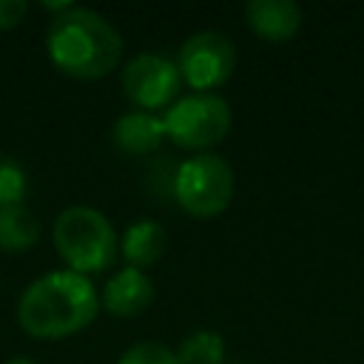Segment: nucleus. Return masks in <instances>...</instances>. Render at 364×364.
<instances>
[{"mask_svg": "<svg viewBox=\"0 0 364 364\" xmlns=\"http://www.w3.org/2000/svg\"><path fill=\"white\" fill-rule=\"evenodd\" d=\"M151 301H154V282L136 267L117 270L100 293V307H105L117 318H134Z\"/></svg>", "mask_w": 364, "mask_h": 364, "instance_id": "nucleus-8", "label": "nucleus"}, {"mask_svg": "<svg viewBox=\"0 0 364 364\" xmlns=\"http://www.w3.org/2000/svg\"><path fill=\"white\" fill-rule=\"evenodd\" d=\"M176 364H225V338L216 330H196L173 350Z\"/></svg>", "mask_w": 364, "mask_h": 364, "instance_id": "nucleus-13", "label": "nucleus"}, {"mask_svg": "<svg viewBox=\"0 0 364 364\" xmlns=\"http://www.w3.org/2000/svg\"><path fill=\"white\" fill-rule=\"evenodd\" d=\"M176 68L193 94H213L233 77L236 48L219 31H196L182 43Z\"/></svg>", "mask_w": 364, "mask_h": 364, "instance_id": "nucleus-6", "label": "nucleus"}, {"mask_svg": "<svg viewBox=\"0 0 364 364\" xmlns=\"http://www.w3.org/2000/svg\"><path fill=\"white\" fill-rule=\"evenodd\" d=\"M117 364H176V355L162 341H136L119 355Z\"/></svg>", "mask_w": 364, "mask_h": 364, "instance_id": "nucleus-15", "label": "nucleus"}, {"mask_svg": "<svg viewBox=\"0 0 364 364\" xmlns=\"http://www.w3.org/2000/svg\"><path fill=\"white\" fill-rule=\"evenodd\" d=\"M165 139L173 142L176 148L205 154L208 148L219 145L233 122L228 100L219 94H185L179 97L165 114Z\"/></svg>", "mask_w": 364, "mask_h": 364, "instance_id": "nucleus-5", "label": "nucleus"}, {"mask_svg": "<svg viewBox=\"0 0 364 364\" xmlns=\"http://www.w3.org/2000/svg\"><path fill=\"white\" fill-rule=\"evenodd\" d=\"M51 239L60 253V259L68 264V270L94 276L114 267L119 253V239L114 225L105 213H100L91 205H71L57 213L51 225Z\"/></svg>", "mask_w": 364, "mask_h": 364, "instance_id": "nucleus-3", "label": "nucleus"}, {"mask_svg": "<svg viewBox=\"0 0 364 364\" xmlns=\"http://www.w3.org/2000/svg\"><path fill=\"white\" fill-rule=\"evenodd\" d=\"M40 239V219L26 208L0 210V250L3 253H26Z\"/></svg>", "mask_w": 364, "mask_h": 364, "instance_id": "nucleus-12", "label": "nucleus"}, {"mask_svg": "<svg viewBox=\"0 0 364 364\" xmlns=\"http://www.w3.org/2000/svg\"><path fill=\"white\" fill-rule=\"evenodd\" d=\"M46 51L57 71L74 80H102L122 57L119 31L97 11L71 6L51 17L46 31Z\"/></svg>", "mask_w": 364, "mask_h": 364, "instance_id": "nucleus-2", "label": "nucleus"}, {"mask_svg": "<svg viewBox=\"0 0 364 364\" xmlns=\"http://www.w3.org/2000/svg\"><path fill=\"white\" fill-rule=\"evenodd\" d=\"M100 313L94 282L74 270H51L34 279L17 299V324L34 338H68Z\"/></svg>", "mask_w": 364, "mask_h": 364, "instance_id": "nucleus-1", "label": "nucleus"}, {"mask_svg": "<svg viewBox=\"0 0 364 364\" xmlns=\"http://www.w3.org/2000/svg\"><path fill=\"white\" fill-rule=\"evenodd\" d=\"M111 142L131 156H145L154 154L165 142V122L154 111H139L131 108L119 114L111 125Z\"/></svg>", "mask_w": 364, "mask_h": 364, "instance_id": "nucleus-9", "label": "nucleus"}, {"mask_svg": "<svg viewBox=\"0 0 364 364\" xmlns=\"http://www.w3.org/2000/svg\"><path fill=\"white\" fill-rule=\"evenodd\" d=\"M26 196H28V173H26V168L14 156L0 154V210L23 205Z\"/></svg>", "mask_w": 364, "mask_h": 364, "instance_id": "nucleus-14", "label": "nucleus"}, {"mask_svg": "<svg viewBox=\"0 0 364 364\" xmlns=\"http://www.w3.org/2000/svg\"><path fill=\"white\" fill-rule=\"evenodd\" d=\"M3 364H34V361L26 358V355H14V358H9V361H3Z\"/></svg>", "mask_w": 364, "mask_h": 364, "instance_id": "nucleus-17", "label": "nucleus"}, {"mask_svg": "<svg viewBox=\"0 0 364 364\" xmlns=\"http://www.w3.org/2000/svg\"><path fill=\"white\" fill-rule=\"evenodd\" d=\"M245 23L256 37L284 43L301 28V9L293 0H250L245 3Z\"/></svg>", "mask_w": 364, "mask_h": 364, "instance_id": "nucleus-10", "label": "nucleus"}, {"mask_svg": "<svg viewBox=\"0 0 364 364\" xmlns=\"http://www.w3.org/2000/svg\"><path fill=\"white\" fill-rule=\"evenodd\" d=\"M165 245H168V236L156 219H136L125 228L119 250H122V259L128 262V267L145 270L162 259Z\"/></svg>", "mask_w": 364, "mask_h": 364, "instance_id": "nucleus-11", "label": "nucleus"}, {"mask_svg": "<svg viewBox=\"0 0 364 364\" xmlns=\"http://www.w3.org/2000/svg\"><path fill=\"white\" fill-rule=\"evenodd\" d=\"M182 77L173 60L162 54H136L122 68V91L139 111H159L179 100Z\"/></svg>", "mask_w": 364, "mask_h": 364, "instance_id": "nucleus-7", "label": "nucleus"}, {"mask_svg": "<svg viewBox=\"0 0 364 364\" xmlns=\"http://www.w3.org/2000/svg\"><path fill=\"white\" fill-rule=\"evenodd\" d=\"M26 14H28V3L26 0H0V31L17 28Z\"/></svg>", "mask_w": 364, "mask_h": 364, "instance_id": "nucleus-16", "label": "nucleus"}, {"mask_svg": "<svg viewBox=\"0 0 364 364\" xmlns=\"http://www.w3.org/2000/svg\"><path fill=\"white\" fill-rule=\"evenodd\" d=\"M171 188H173L176 205L185 213L196 219H210L228 210L236 179H233V168L228 165V159L205 151V154H193L182 159V165L173 173Z\"/></svg>", "mask_w": 364, "mask_h": 364, "instance_id": "nucleus-4", "label": "nucleus"}]
</instances>
